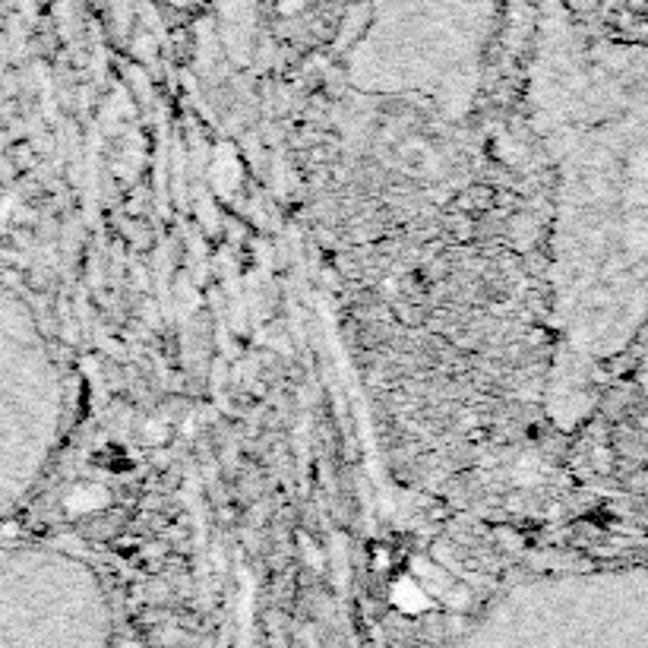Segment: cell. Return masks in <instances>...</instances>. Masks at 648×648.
<instances>
[{"label": "cell", "instance_id": "cell-1", "mask_svg": "<svg viewBox=\"0 0 648 648\" xmlns=\"http://www.w3.org/2000/svg\"><path fill=\"white\" fill-rule=\"evenodd\" d=\"M633 576L525 582L493 604L462 648H648V582Z\"/></svg>", "mask_w": 648, "mask_h": 648}, {"label": "cell", "instance_id": "cell-2", "mask_svg": "<svg viewBox=\"0 0 648 648\" xmlns=\"http://www.w3.org/2000/svg\"><path fill=\"white\" fill-rule=\"evenodd\" d=\"M64 421V374L35 313L0 289V519L39 484Z\"/></svg>", "mask_w": 648, "mask_h": 648}]
</instances>
